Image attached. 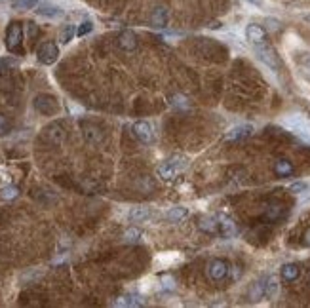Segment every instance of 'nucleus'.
Wrapping results in <instances>:
<instances>
[{"instance_id":"13","label":"nucleus","mask_w":310,"mask_h":308,"mask_svg":"<svg viewBox=\"0 0 310 308\" xmlns=\"http://www.w3.org/2000/svg\"><path fill=\"white\" fill-rule=\"evenodd\" d=\"M251 131H253L251 126H238V128L230 129V131L226 133V139H228V141H240V139L249 137V135H251Z\"/></svg>"},{"instance_id":"35","label":"nucleus","mask_w":310,"mask_h":308,"mask_svg":"<svg viewBox=\"0 0 310 308\" xmlns=\"http://www.w3.org/2000/svg\"><path fill=\"white\" fill-rule=\"evenodd\" d=\"M297 61H299L303 67L310 69V53H301L299 57H297Z\"/></svg>"},{"instance_id":"14","label":"nucleus","mask_w":310,"mask_h":308,"mask_svg":"<svg viewBox=\"0 0 310 308\" xmlns=\"http://www.w3.org/2000/svg\"><path fill=\"white\" fill-rule=\"evenodd\" d=\"M46 137L50 139L52 143H61L65 137V131L61 128V124H52L46 128Z\"/></svg>"},{"instance_id":"18","label":"nucleus","mask_w":310,"mask_h":308,"mask_svg":"<svg viewBox=\"0 0 310 308\" xmlns=\"http://www.w3.org/2000/svg\"><path fill=\"white\" fill-rule=\"evenodd\" d=\"M282 278L286 280V282H293V280H297L299 278V266L297 265H284L282 266Z\"/></svg>"},{"instance_id":"27","label":"nucleus","mask_w":310,"mask_h":308,"mask_svg":"<svg viewBox=\"0 0 310 308\" xmlns=\"http://www.w3.org/2000/svg\"><path fill=\"white\" fill-rule=\"evenodd\" d=\"M75 25H67L63 31H61V36H59V40L61 44H69L73 40V36H75Z\"/></svg>"},{"instance_id":"3","label":"nucleus","mask_w":310,"mask_h":308,"mask_svg":"<svg viewBox=\"0 0 310 308\" xmlns=\"http://www.w3.org/2000/svg\"><path fill=\"white\" fill-rule=\"evenodd\" d=\"M257 57L263 61V63L267 65L268 69H272V71H278L280 67H282V61H280L278 53L274 52L270 46H265V44H261V46H257Z\"/></svg>"},{"instance_id":"10","label":"nucleus","mask_w":310,"mask_h":308,"mask_svg":"<svg viewBox=\"0 0 310 308\" xmlns=\"http://www.w3.org/2000/svg\"><path fill=\"white\" fill-rule=\"evenodd\" d=\"M36 11V15H40V17H46V19H57V17H63L65 11L59 8V6H55V4H40V6H36L34 8Z\"/></svg>"},{"instance_id":"6","label":"nucleus","mask_w":310,"mask_h":308,"mask_svg":"<svg viewBox=\"0 0 310 308\" xmlns=\"http://www.w3.org/2000/svg\"><path fill=\"white\" fill-rule=\"evenodd\" d=\"M207 274L211 280L215 282H221V280H225L226 274H228V265H226L223 259H213V261H209V265H207Z\"/></svg>"},{"instance_id":"26","label":"nucleus","mask_w":310,"mask_h":308,"mask_svg":"<svg viewBox=\"0 0 310 308\" xmlns=\"http://www.w3.org/2000/svg\"><path fill=\"white\" fill-rule=\"evenodd\" d=\"M265 295V284L263 282H255L251 289H249V299L251 301H259V299Z\"/></svg>"},{"instance_id":"38","label":"nucleus","mask_w":310,"mask_h":308,"mask_svg":"<svg viewBox=\"0 0 310 308\" xmlns=\"http://www.w3.org/2000/svg\"><path fill=\"white\" fill-rule=\"evenodd\" d=\"M268 25H270V29H272V31H278L280 29V23L278 21H274V19H268Z\"/></svg>"},{"instance_id":"37","label":"nucleus","mask_w":310,"mask_h":308,"mask_svg":"<svg viewBox=\"0 0 310 308\" xmlns=\"http://www.w3.org/2000/svg\"><path fill=\"white\" fill-rule=\"evenodd\" d=\"M27 32H29V36H34L36 34V27L32 23H27Z\"/></svg>"},{"instance_id":"32","label":"nucleus","mask_w":310,"mask_h":308,"mask_svg":"<svg viewBox=\"0 0 310 308\" xmlns=\"http://www.w3.org/2000/svg\"><path fill=\"white\" fill-rule=\"evenodd\" d=\"M160 287H162V289H166V291H171V289L175 287V284H173V278H171V276H164L160 280Z\"/></svg>"},{"instance_id":"36","label":"nucleus","mask_w":310,"mask_h":308,"mask_svg":"<svg viewBox=\"0 0 310 308\" xmlns=\"http://www.w3.org/2000/svg\"><path fill=\"white\" fill-rule=\"evenodd\" d=\"M11 65H15L13 59H0V71H4V69H8Z\"/></svg>"},{"instance_id":"1","label":"nucleus","mask_w":310,"mask_h":308,"mask_svg":"<svg viewBox=\"0 0 310 308\" xmlns=\"http://www.w3.org/2000/svg\"><path fill=\"white\" fill-rule=\"evenodd\" d=\"M187 166H189V162L185 156H171L168 158L166 162H162L160 166L156 168V173L160 175L162 179L170 181L173 179L177 173H181L183 170H187Z\"/></svg>"},{"instance_id":"12","label":"nucleus","mask_w":310,"mask_h":308,"mask_svg":"<svg viewBox=\"0 0 310 308\" xmlns=\"http://www.w3.org/2000/svg\"><path fill=\"white\" fill-rule=\"evenodd\" d=\"M118 44H120V48H122V50H128V52H131V50L137 46V36H135L131 31L122 32V34H120V38H118Z\"/></svg>"},{"instance_id":"34","label":"nucleus","mask_w":310,"mask_h":308,"mask_svg":"<svg viewBox=\"0 0 310 308\" xmlns=\"http://www.w3.org/2000/svg\"><path fill=\"white\" fill-rule=\"evenodd\" d=\"M94 29V25H92V21H84L80 27H78V31H76V34L78 36H84V34H88V32Z\"/></svg>"},{"instance_id":"15","label":"nucleus","mask_w":310,"mask_h":308,"mask_svg":"<svg viewBox=\"0 0 310 308\" xmlns=\"http://www.w3.org/2000/svg\"><path fill=\"white\" fill-rule=\"evenodd\" d=\"M84 137L88 143H99L103 139V133L97 126H92V124H86L84 126Z\"/></svg>"},{"instance_id":"11","label":"nucleus","mask_w":310,"mask_h":308,"mask_svg":"<svg viewBox=\"0 0 310 308\" xmlns=\"http://www.w3.org/2000/svg\"><path fill=\"white\" fill-rule=\"evenodd\" d=\"M217 221H219V228H221V234L225 236V238H234L236 234H238V228H236V223L230 219V217H226V215H219L217 217Z\"/></svg>"},{"instance_id":"40","label":"nucleus","mask_w":310,"mask_h":308,"mask_svg":"<svg viewBox=\"0 0 310 308\" xmlns=\"http://www.w3.org/2000/svg\"><path fill=\"white\" fill-rule=\"evenodd\" d=\"M305 245H309V247H310V228L307 230V232H305Z\"/></svg>"},{"instance_id":"21","label":"nucleus","mask_w":310,"mask_h":308,"mask_svg":"<svg viewBox=\"0 0 310 308\" xmlns=\"http://www.w3.org/2000/svg\"><path fill=\"white\" fill-rule=\"evenodd\" d=\"M150 19H152V25H154V27H164L166 21H168V13H166L164 8H156V10L152 11Z\"/></svg>"},{"instance_id":"22","label":"nucleus","mask_w":310,"mask_h":308,"mask_svg":"<svg viewBox=\"0 0 310 308\" xmlns=\"http://www.w3.org/2000/svg\"><path fill=\"white\" fill-rule=\"evenodd\" d=\"M145 303L141 301L139 297H131V295H128V297H120L118 301H114V307H143Z\"/></svg>"},{"instance_id":"29","label":"nucleus","mask_w":310,"mask_h":308,"mask_svg":"<svg viewBox=\"0 0 310 308\" xmlns=\"http://www.w3.org/2000/svg\"><path fill=\"white\" fill-rule=\"evenodd\" d=\"M124 238H126V242L135 244V242H139V240H141V230H139V228H128V230H126V234H124Z\"/></svg>"},{"instance_id":"17","label":"nucleus","mask_w":310,"mask_h":308,"mask_svg":"<svg viewBox=\"0 0 310 308\" xmlns=\"http://www.w3.org/2000/svg\"><path fill=\"white\" fill-rule=\"evenodd\" d=\"M149 217H150V209H149V207H133V209L129 211V219H131L133 223L147 221Z\"/></svg>"},{"instance_id":"42","label":"nucleus","mask_w":310,"mask_h":308,"mask_svg":"<svg viewBox=\"0 0 310 308\" xmlns=\"http://www.w3.org/2000/svg\"><path fill=\"white\" fill-rule=\"evenodd\" d=\"M305 19H307V21H309V23H310V15H307V17H305Z\"/></svg>"},{"instance_id":"33","label":"nucleus","mask_w":310,"mask_h":308,"mask_svg":"<svg viewBox=\"0 0 310 308\" xmlns=\"http://www.w3.org/2000/svg\"><path fill=\"white\" fill-rule=\"evenodd\" d=\"M8 131H10V120L4 116V114H0V135H4Z\"/></svg>"},{"instance_id":"2","label":"nucleus","mask_w":310,"mask_h":308,"mask_svg":"<svg viewBox=\"0 0 310 308\" xmlns=\"http://www.w3.org/2000/svg\"><path fill=\"white\" fill-rule=\"evenodd\" d=\"M284 124H286L293 133H297L299 137H303L305 141H310V122L309 120H305L303 116L293 114V116L286 118Z\"/></svg>"},{"instance_id":"28","label":"nucleus","mask_w":310,"mask_h":308,"mask_svg":"<svg viewBox=\"0 0 310 308\" xmlns=\"http://www.w3.org/2000/svg\"><path fill=\"white\" fill-rule=\"evenodd\" d=\"M282 213H284V209H282V205H268L267 209V219L268 221H276V219H280L282 217Z\"/></svg>"},{"instance_id":"30","label":"nucleus","mask_w":310,"mask_h":308,"mask_svg":"<svg viewBox=\"0 0 310 308\" xmlns=\"http://www.w3.org/2000/svg\"><path fill=\"white\" fill-rule=\"evenodd\" d=\"M215 226H217V223H215L213 219H209V217H207V219H202V221H200V228H202V230H207V232H215Z\"/></svg>"},{"instance_id":"24","label":"nucleus","mask_w":310,"mask_h":308,"mask_svg":"<svg viewBox=\"0 0 310 308\" xmlns=\"http://www.w3.org/2000/svg\"><path fill=\"white\" fill-rule=\"evenodd\" d=\"M187 213H189L187 207H181V205H179V207H171L166 217H168V221H171V223H177V221H181V219L187 217Z\"/></svg>"},{"instance_id":"9","label":"nucleus","mask_w":310,"mask_h":308,"mask_svg":"<svg viewBox=\"0 0 310 308\" xmlns=\"http://www.w3.org/2000/svg\"><path fill=\"white\" fill-rule=\"evenodd\" d=\"M133 133H135V137L139 139L141 143H150V141L154 139L152 126H150L149 122H145V120H141V122H137V124L133 126Z\"/></svg>"},{"instance_id":"31","label":"nucleus","mask_w":310,"mask_h":308,"mask_svg":"<svg viewBox=\"0 0 310 308\" xmlns=\"http://www.w3.org/2000/svg\"><path fill=\"white\" fill-rule=\"evenodd\" d=\"M309 189V185L305 183V181H299V183H293L291 187H289V191L293 192V194H301V192H305Z\"/></svg>"},{"instance_id":"7","label":"nucleus","mask_w":310,"mask_h":308,"mask_svg":"<svg viewBox=\"0 0 310 308\" xmlns=\"http://www.w3.org/2000/svg\"><path fill=\"white\" fill-rule=\"evenodd\" d=\"M57 55H59V50H57V46H55L54 42H44L42 46L38 48V59H40V63H44V65L55 63Z\"/></svg>"},{"instance_id":"8","label":"nucleus","mask_w":310,"mask_h":308,"mask_svg":"<svg viewBox=\"0 0 310 308\" xmlns=\"http://www.w3.org/2000/svg\"><path fill=\"white\" fill-rule=\"evenodd\" d=\"M246 38L251 44H255V46H261V44H265V40H267V31L261 25L251 23V25L246 27Z\"/></svg>"},{"instance_id":"23","label":"nucleus","mask_w":310,"mask_h":308,"mask_svg":"<svg viewBox=\"0 0 310 308\" xmlns=\"http://www.w3.org/2000/svg\"><path fill=\"white\" fill-rule=\"evenodd\" d=\"M42 0H13L11 2V8L13 10H32L36 8V4H40Z\"/></svg>"},{"instance_id":"20","label":"nucleus","mask_w":310,"mask_h":308,"mask_svg":"<svg viewBox=\"0 0 310 308\" xmlns=\"http://www.w3.org/2000/svg\"><path fill=\"white\" fill-rule=\"evenodd\" d=\"M17 196H19V189H17V187H13V185H6V187H2V189H0V198H2V200H6V202L15 200Z\"/></svg>"},{"instance_id":"19","label":"nucleus","mask_w":310,"mask_h":308,"mask_svg":"<svg viewBox=\"0 0 310 308\" xmlns=\"http://www.w3.org/2000/svg\"><path fill=\"white\" fill-rule=\"evenodd\" d=\"M177 259H179V255H177V253H162V255L156 257L154 265L158 266V268H166V266L173 265Z\"/></svg>"},{"instance_id":"41","label":"nucleus","mask_w":310,"mask_h":308,"mask_svg":"<svg viewBox=\"0 0 310 308\" xmlns=\"http://www.w3.org/2000/svg\"><path fill=\"white\" fill-rule=\"evenodd\" d=\"M251 4H255V6H261V0H249Z\"/></svg>"},{"instance_id":"25","label":"nucleus","mask_w":310,"mask_h":308,"mask_svg":"<svg viewBox=\"0 0 310 308\" xmlns=\"http://www.w3.org/2000/svg\"><path fill=\"white\" fill-rule=\"evenodd\" d=\"M276 293H278V280H276L274 276H270L267 280V284H265V297L274 299L276 297Z\"/></svg>"},{"instance_id":"16","label":"nucleus","mask_w":310,"mask_h":308,"mask_svg":"<svg viewBox=\"0 0 310 308\" xmlns=\"http://www.w3.org/2000/svg\"><path fill=\"white\" fill-rule=\"evenodd\" d=\"M274 173H276L278 177H289V175L293 173V164H291L289 160H278V162L274 164Z\"/></svg>"},{"instance_id":"5","label":"nucleus","mask_w":310,"mask_h":308,"mask_svg":"<svg viewBox=\"0 0 310 308\" xmlns=\"http://www.w3.org/2000/svg\"><path fill=\"white\" fill-rule=\"evenodd\" d=\"M21 25L19 23H11L8 27V34H6V46L10 52H19V44H21Z\"/></svg>"},{"instance_id":"39","label":"nucleus","mask_w":310,"mask_h":308,"mask_svg":"<svg viewBox=\"0 0 310 308\" xmlns=\"http://www.w3.org/2000/svg\"><path fill=\"white\" fill-rule=\"evenodd\" d=\"M150 282H152V280H145V282H143V291H150V289H152V284H150Z\"/></svg>"},{"instance_id":"4","label":"nucleus","mask_w":310,"mask_h":308,"mask_svg":"<svg viewBox=\"0 0 310 308\" xmlns=\"http://www.w3.org/2000/svg\"><path fill=\"white\" fill-rule=\"evenodd\" d=\"M34 108L38 112H42L46 116H52L57 112V101L55 97L48 96V94H42V96H36L34 97Z\"/></svg>"}]
</instances>
